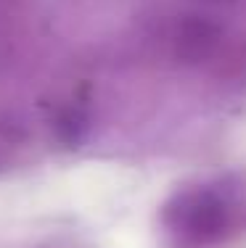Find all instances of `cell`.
Listing matches in <instances>:
<instances>
[{"mask_svg": "<svg viewBox=\"0 0 246 248\" xmlns=\"http://www.w3.org/2000/svg\"><path fill=\"white\" fill-rule=\"evenodd\" d=\"M212 3H217V5H244L246 0H212Z\"/></svg>", "mask_w": 246, "mask_h": 248, "instance_id": "4", "label": "cell"}, {"mask_svg": "<svg viewBox=\"0 0 246 248\" xmlns=\"http://www.w3.org/2000/svg\"><path fill=\"white\" fill-rule=\"evenodd\" d=\"M159 222L175 248H214L233 227V209L220 190L183 187L162 206Z\"/></svg>", "mask_w": 246, "mask_h": 248, "instance_id": "1", "label": "cell"}, {"mask_svg": "<svg viewBox=\"0 0 246 248\" xmlns=\"http://www.w3.org/2000/svg\"><path fill=\"white\" fill-rule=\"evenodd\" d=\"M169 48L178 63L193 69H220L236 63V45L230 43L225 27L207 14H188L180 16L169 34Z\"/></svg>", "mask_w": 246, "mask_h": 248, "instance_id": "2", "label": "cell"}, {"mask_svg": "<svg viewBox=\"0 0 246 248\" xmlns=\"http://www.w3.org/2000/svg\"><path fill=\"white\" fill-rule=\"evenodd\" d=\"M29 153H32V132L24 127V122L0 114V172L27 164Z\"/></svg>", "mask_w": 246, "mask_h": 248, "instance_id": "3", "label": "cell"}]
</instances>
